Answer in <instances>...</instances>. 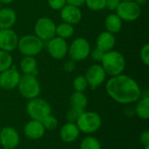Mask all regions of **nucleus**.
<instances>
[{
  "label": "nucleus",
  "instance_id": "f257e3e1",
  "mask_svg": "<svg viewBox=\"0 0 149 149\" xmlns=\"http://www.w3.org/2000/svg\"><path fill=\"white\" fill-rule=\"evenodd\" d=\"M106 91L112 100L122 105L135 103L142 96V91L138 82L123 73L107 79Z\"/></svg>",
  "mask_w": 149,
  "mask_h": 149
},
{
  "label": "nucleus",
  "instance_id": "f03ea898",
  "mask_svg": "<svg viewBox=\"0 0 149 149\" xmlns=\"http://www.w3.org/2000/svg\"><path fill=\"white\" fill-rule=\"evenodd\" d=\"M100 63L107 75L110 77L123 73L126 68V58L124 55L114 49L105 52Z\"/></svg>",
  "mask_w": 149,
  "mask_h": 149
},
{
  "label": "nucleus",
  "instance_id": "7ed1b4c3",
  "mask_svg": "<svg viewBox=\"0 0 149 149\" xmlns=\"http://www.w3.org/2000/svg\"><path fill=\"white\" fill-rule=\"evenodd\" d=\"M76 125L81 133L90 135L100 129L102 119L100 115L95 112L84 111L77 120Z\"/></svg>",
  "mask_w": 149,
  "mask_h": 149
},
{
  "label": "nucleus",
  "instance_id": "20e7f679",
  "mask_svg": "<svg viewBox=\"0 0 149 149\" xmlns=\"http://www.w3.org/2000/svg\"><path fill=\"white\" fill-rule=\"evenodd\" d=\"M17 88L20 95L28 100L38 97L41 93V86L37 76L31 74L21 75Z\"/></svg>",
  "mask_w": 149,
  "mask_h": 149
},
{
  "label": "nucleus",
  "instance_id": "39448f33",
  "mask_svg": "<svg viewBox=\"0 0 149 149\" xmlns=\"http://www.w3.org/2000/svg\"><path fill=\"white\" fill-rule=\"evenodd\" d=\"M25 109L31 120H35L41 122L48 115L52 114V107L49 102L39 97L29 100Z\"/></svg>",
  "mask_w": 149,
  "mask_h": 149
},
{
  "label": "nucleus",
  "instance_id": "423d86ee",
  "mask_svg": "<svg viewBox=\"0 0 149 149\" xmlns=\"http://www.w3.org/2000/svg\"><path fill=\"white\" fill-rule=\"evenodd\" d=\"M17 48L23 56L35 57L44 49V42L35 34H27L19 38Z\"/></svg>",
  "mask_w": 149,
  "mask_h": 149
},
{
  "label": "nucleus",
  "instance_id": "0eeeda50",
  "mask_svg": "<svg viewBox=\"0 0 149 149\" xmlns=\"http://www.w3.org/2000/svg\"><path fill=\"white\" fill-rule=\"evenodd\" d=\"M91 45L89 41L85 38H77L72 40L70 45H68L67 55L70 59L74 62H79L86 59L91 52Z\"/></svg>",
  "mask_w": 149,
  "mask_h": 149
},
{
  "label": "nucleus",
  "instance_id": "6e6552de",
  "mask_svg": "<svg viewBox=\"0 0 149 149\" xmlns=\"http://www.w3.org/2000/svg\"><path fill=\"white\" fill-rule=\"evenodd\" d=\"M56 25L55 22L48 17H39L34 24V34L44 43L47 42L56 36Z\"/></svg>",
  "mask_w": 149,
  "mask_h": 149
},
{
  "label": "nucleus",
  "instance_id": "1a4fd4ad",
  "mask_svg": "<svg viewBox=\"0 0 149 149\" xmlns=\"http://www.w3.org/2000/svg\"><path fill=\"white\" fill-rule=\"evenodd\" d=\"M141 7L134 1H123L119 4L115 13L122 21L134 22L141 17Z\"/></svg>",
  "mask_w": 149,
  "mask_h": 149
},
{
  "label": "nucleus",
  "instance_id": "9d476101",
  "mask_svg": "<svg viewBox=\"0 0 149 149\" xmlns=\"http://www.w3.org/2000/svg\"><path fill=\"white\" fill-rule=\"evenodd\" d=\"M85 78L91 89H96L105 83L107 73L100 64H93L86 71Z\"/></svg>",
  "mask_w": 149,
  "mask_h": 149
},
{
  "label": "nucleus",
  "instance_id": "9b49d317",
  "mask_svg": "<svg viewBox=\"0 0 149 149\" xmlns=\"http://www.w3.org/2000/svg\"><path fill=\"white\" fill-rule=\"evenodd\" d=\"M46 48L49 55L58 60L65 58L68 52V44L66 40L57 36L47 41Z\"/></svg>",
  "mask_w": 149,
  "mask_h": 149
},
{
  "label": "nucleus",
  "instance_id": "f8f14e48",
  "mask_svg": "<svg viewBox=\"0 0 149 149\" xmlns=\"http://www.w3.org/2000/svg\"><path fill=\"white\" fill-rule=\"evenodd\" d=\"M21 74L12 65L9 69L0 72V88L5 91H11L17 87Z\"/></svg>",
  "mask_w": 149,
  "mask_h": 149
},
{
  "label": "nucleus",
  "instance_id": "ddd939ff",
  "mask_svg": "<svg viewBox=\"0 0 149 149\" xmlns=\"http://www.w3.org/2000/svg\"><path fill=\"white\" fill-rule=\"evenodd\" d=\"M20 143V135L12 127H4L0 132V145L3 148L15 149Z\"/></svg>",
  "mask_w": 149,
  "mask_h": 149
},
{
  "label": "nucleus",
  "instance_id": "4468645a",
  "mask_svg": "<svg viewBox=\"0 0 149 149\" xmlns=\"http://www.w3.org/2000/svg\"><path fill=\"white\" fill-rule=\"evenodd\" d=\"M18 39L17 32L11 28L0 30V50L8 52L15 51L17 47Z\"/></svg>",
  "mask_w": 149,
  "mask_h": 149
},
{
  "label": "nucleus",
  "instance_id": "2eb2a0df",
  "mask_svg": "<svg viewBox=\"0 0 149 149\" xmlns=\"http://www.w3.org/2000/svg\"><path fill=\"white\" fill-rule=\"evenodd\" d=\"M59 11L60 18L62 19V21L72 25L79 24L83 17L82 11L79 7H76L67 3Z\"/></svg>",
  "mask_w": 149,
  "mask_h": 149
},
{
  "label": "nucleus",
  "instance_id": "dca6fc26",
  "mask_svg": "<svg viewBox=\"0 0 149 149\" xmlns=\"http://www.w3.org/2000/svg\"><path fill=\"white\" fill-rule=\"evenodd\" d=\"M45 131L46 130L45 129L43 123L35 120H29L24 127V136L31 141H37L43 138Z\"/></svg>",
  "mask_w": 149,
  "mask_h": 149
},
{
  "label": "nucleus",
  "instance_id": "f3484780",
  "mask_svg": "<svg viewBox=\"0 0 149 149\" xmlns=\"http://www.w3.org/2000/svg\"><path fill=\"white\" fill-rule=\"evenodd\" d=\"M80 131L76 123L66 122L59 129V136L65 143H72L76 141L79 136Z\"/></svg>",
  "mask_w": 149,
  "mask_h": 149
},
{
  "label": "nucleus",
  "instance_id": "a211bd4d",
  "mask_svg": "<svg viewBox=\"0 0 149 149\" xmlns=\"http://www.w3.org/2000/svg\"><path fill=\"white\" fill-rule=\"evenodd\" d=\"M116 45L115 35L108 32L107 31L100 33L96 39V48H98L102 52H107L111 50H113Z\"/></svg>",
  "mask_w": 149,
  "mask_h": 149
},
{
  "label": "nucleus",
  "instance_id": "6ab92c4d",
  "mask_svg": "<svg viewBox=\"0 0 149 149\" xmlns=\"http://www.w3.org/2000/svg\"><path fill=\"white\" fill-rule=\"evenodd\" d=\"M17 21V14L15 10L10 7L0 9V30L10 29Z\"/></svg>",
  "mask_w": 149,
  "mask_h": 149
},
{
  "label": "nucleus",
  "instance_id": "aec40b11",
  "mask_svg": "<svg viewBox=\"0 0 149 149\" xmlns=\"http://www.w3.org/2000/svg\"><path fill=\"white\" fill-rule=\"evenodd\" d=\"M19 67L23 74H31L37 76L38 72V62L35 57L24 56L19 63Z\"/></svg>",
  "mask_w": 149,
  "mask_h": 149
},
{
  "label": "nucleus",
  "instance_id": "412c9836",
  "mask_svg": "<svg viewBox=\"0 0 149 149\" xmlns=\"http://www.w3.org/2000/svg\"><path fill=\"white\" fill-rule=\"evenodd\" d=\"M122 20L116 13H111L105 18L106 31L113 34H116L120 31L122 28Z\"/></svg>",
  "mask_w": 149,
  "mask_h": 149
},
{
  "label": "nucleus",
  "instance_id": "4be33fe9",
  "mask_svg": "<svg viewBox=\"0 0 149 149\" xmlns=\"http://www.w3.org/2000/svg\"><path fill=\"white\" fill-rule=\"evenodd\" d=\"M135 113L141 120H148L149 118V96L147 94L141 96L135 106Z\"/></svg>",
  "mask_w": 149,
  "mask_h": 149
},
{
  "label": "nucleus",
  "instance_id": "5701e85b",
  "mask_svg": "<svg viewBox=\"0 0 149 149\" xmlns=\"http://www.w3.org/2000/svg\"><path fill=\"white\" fill-rule=\"evenodd\" d=\"M87 104H88V99L86 95L82 92H74L70 96L71 107L85 110V108L87 107Z\"/></svg>",
  "mask_w": 149,
  "mask_h": 149
},
{
  "label": "nucleus",
  "instance_id": "b1692460",
  "mask_svg": "<svg viewBox=\"0 0 149 149\" xmlns=\"http://www.w3.org/2000/svg\"><path fill=\"white\" fill-rule=\"evenodd\" d=\"M74 34V27L72 24L62 22L56 25V36L63 39H68Z\"/></svg>",
  "mask_w": 149,
  "mask_h": 149
},
{
  "label": "nucleus",
  "instance_id": "393cba45",
  "mask_svg": "<svg viewBox=\"0 0 149 149\" xmlns=\"http://www.w3.org/2000/svg\"><path fill=\"white\" fill-rule=\"evenodd\" d=\"M79 149H101V144L97 138L88 135L81 141Z\"/></svg>",
  "mask_w": 149,
  "mask_h": 149
},
{
  "label": "nucleus",
  "instance_id": "a878e982",
  "mask_svg": "<svg viewBox=\"0 0 149 149\" xmlns=\"http://www.w3.org/2000/svg\"><path fill=\"white\" fill-rule=\"evenodd\" d=\"M13 65V58L10 52L0 50V72Z\"/></svg>",
  "mask_w": 149,
  "mask_h": 149
},
{
  "label": "nucleus",
  "instance_id": "bb28decb",
  "mask_svg": "<svg viewBox=\"0 0 149 149\" xmlns=\"http://www.w3.org/2000/svg\"><path fill=\"white\" fill-rule=\"evenodd\" d=\"M72 86H73L75 92L84 93L88 87V84H87V81H86L85 76L84 75L77 76L72 81Z\"/></svg>",
  "mask_w": 149,
  "mask_h": 149
},
{
  "label": "nucleus",
  "instance_id": "cd10ccee",
  "mask_svg": "<svg viewBox=\"0 0 149 149\" xmlns=\"http://www.w3.org/2000/svg\"><path fill=\"white\" fill-rule=\"evenodd\" d=\"M85 4L93 11H100L106 9V0H86Z\"/></svg>",
  "mask_w": 149,
  "mask_h": 149
},
{
  "label": "nucleus",
  "instance_id": "c85d7f7f",
  "mask_svg": "<svg viewBox=\"0 0 149 149\" xmlns=\"http://www.w3.org/2000/svg\"><path fill=\"white\" fill-rule=\"evenodd\" d=\"M43 126L45 127V130H48V131H52V130H55L58 126V121L57 120L56 117L52 116V114L48 115L43 121Z\"/></svg>",
  "mask_w": 149,
  "mask_h": 149
},
{
  "label": "nucleus",
  "instance_id": "c756f323",
  "mask_svg": "<svg viewBox=\"0 0 149 149\" xmlns=\"http://www.w3.org/2000/svg\"><path fill=\"white\" fill-rule=\"evenodd\" d=\"M84 111L85 110H80V109H77V108H74V107H71L68 110V112L66 113V115H65V119H66L67 122L76 123V121L79 119V115Z\"/></svg>",
  "mask_w": 149,
  "mask_h": 149
},
{
  "label": "nucleus",
  "instance_id": "7c9ffc66",
  "mask_svg": "<svg viewBox=\"0 0 149 149\" xmlns=\"http://www.w3.org/2000/svg\"><path fill=\"white\" fill-rule=\"evenodd\" d=\"M140 58L145 65H149V44H145L140 51Z\"/></svg>",
  "mask_w": 149,
  "mask_h": 149
},
{
  "label": "nucleus",
  "instance_id": "2f4dec72",
  "mask_svg": "<svg viewBox=\"0 0 149 149\" xmlns=\"http://www.w3.org/2000/svg\"><path fill=\"white\" fill-rule=\"evenodd\" d=\"M47 3L52 10H60L65 4V0H47Z\"/></svg>",
  "mask_w": 149,
  "mask_h": 149
},
{
  "label": "nucleus",
  "instance_id": "473e14b6",
  "mask_svg": "<svg viewBox=\"0 0 149 149\" xmlns=\"http://www.w3.org/2000/svg\"><path fill=\"white\" fill-rule=\"evenodd\" d=\"M104 55V52H102L101 51H100L98 48H94L93 50H91L90 55L89 57H91V58L96 62H100L102 59V57Z\"/></svg>",
  "mask_w": 149,
  "mask_h": 149
},
{
  "label": "nucleus",
  "instance_id": "72a5a7b5",
  "mask_svg": "<svg viewBox=\"0 0 149 149\" xmlns=\"http://www.w3.org/2000/svg\"><path fill=\"white\" fill-rule=\"evenodd\" d=\"M120 2V0H106V9H108L111 11H115Z\"/></svg>",
  "mask_w": 149,
  "mask_h": 149
},
{
  "label": "nucleus",
  "instance_id": "f704fd0d",
  "mask_svg": "<svg viewBox=\"0 0 149 149\" xmlns=\"http://www.w3.org/2000/svg\"><path fill=\"white\" fill-rule=\"evenodd\" d=\"M75 68H76V62H74L72 59L67 60L63 65V69L66 72H72L75 70Z\"/></svg>",
  "mask_w": 149,
  "mask_h": 149
},
{
  "label": "nucleus",
  "instance_id": "c9c22d12",
  "mask_svg": "<svg viewBox=\"0 0 149 149\" xmlns=\"http://www.w3.org/2000/svg\"><path fill=\"white\" fill-rule=\"evenodd\" d=\"M140 142L143 147L149 146V132L148 130L143 131L140 135Z\"/></svg>",
  "mask_w": 149,
  "mask_h": 149
},
{
  "label": "nucleus",
  "instance_id": "e433bc0d",
  "mask_svg": "<svg viewBox=\"0 0 149 149\" xmlns=\"http://www.w3.org/2000/svg\"><path fill=\"white\" fill-rule=\"evenodd\" d=\"M67 4H71L76 7H80L85 4L86 0H65Z\"/></svg>",
  "mask_w": 149,
  "mask_h": 149
},
{
  "label": "nucleus",
  "instance_id": "4c0bfd02",
  "mask_svg": "<svg viewBox=\"0 0 149 149\" xmlns=\"http://www.w3.org/2000/svg\"><path fill=\"white\" fill-rule=\"evenodd\" d=\"M134 1L138 5H140L141 7H142L143 5H145V4L148 3V0H134Z\"/></svg>",
  "mask_w": 149,
  "mask_h": 149
},
{
  "label": "nucleus",
  "instance_id": "58836bf2",
  "mask_svg": "<svg viewBox=\"0 0 149 149\" xmlns=\"http://www.w3.org/2000/svg\"><path fill=\"white\" fill-rule=\"evenodd\" d=\"M14 0H0L1 4H10L13 2Z\"/></svg>",
  "mask_w": 149,
  "mask_h": 149
},
{
  "label": "nucleus",
  "instance_id": "ea45409f",
  "mask_svg": "<svg viewBox=\"0 0 149 149\" xmlns=\"http://www.w3.org/2000/svg\"><path fill=\"white\" fill-rule=\"evenodd\" d=\"M144 149H149V146H147V147H144Z\"/></svg>",
  "mask_w": 149,
  "mask_h": 149
},
{
  "label": "nucleus",
  "instance_id": "a19ab883",
  "mask_svg": "<svg viewBox=\"0 0 149 149\" xmlns=\"http://www.w3.org/2000/svg\"><path fill=\"white\" fill-rule=\"evenodd\" d=\"M121 2H123V1H134V0H120Z\"/></svg>",
  "mask_w": 149,
  "mask_h": 149
},
{
  "label": "nucleus",
  "instance_id": "79ce46f5",
  "mask_svg": "<svg viewBox=\"0 0 149 149\" xmlns=\"http://www.w3.org/2000/svg\"><path fill=\"white\" fill-rule=\"evenodd\" d=\"M2 8V4H1V3H0V9Z\"/></svg>",
  "mask_w": 149,
  "mask_h": 149
},
{
  "label": "nucleus",
  "instance_id": "37998d69",
  "mask_svg": "<svg viewBox=\"0 0 149 149\" xmlns=\"http://www.w3.org/2000/svg\"><path fill=\"white\" fill-rule=\"evenodd\" d=\"M0 107H1V101H0Z\"/></svg>",
  "mask_w": 149,
  "mask_h": 149
},
{
  "label": "nucleus",
  "instance_id": "c03bdc74",
  "mask_svg": "<svg viewBox=\"0 0 149 149\" xmlns=\"http://www.w3.org/2000/svg\"><path fill=\"white\" fill-rule=\"evenodd\" d=\"M0 132H1V127H0Z\"/></svg>",
  "mask_w": 149,
  "mask_h": 149
},
{
  "label": "nucleus",
  "instance_id": "a18cd8bd",
  "mask_svg": "<svg viewBox=\"0 0 149 149\" xmlns=\"http://www.w3.org/2000/svg\"><path fill=\"white\" fill-rule=\"evenodd\" d=\"M3 149H8V148H3Z\"/></svg>",
  "mask_w": 149,
  "mask_h": 149
}]
</instances>
